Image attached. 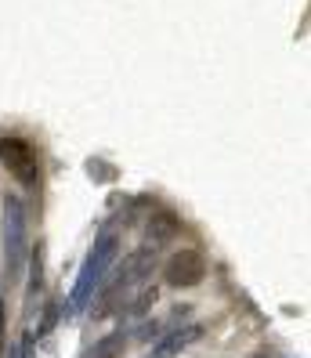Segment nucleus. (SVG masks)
<instances>
[{
	"mask_svg": "<svg viewBox=\"0 0 311 358\" xmlns=\"http://www.w3.org/2000/svg\"><path fill=\"white\" fill-rule=\"evenodd\" d=\"M116 254H120V236L116 231H101V236L94 239V246L87 250L84 264H80V275L73 282L69 304H66V319H76V315L94 301V293L106 286V275H109Z\"/></svg>",
	"mask_w": 311,
	"mask_h": 358,
	"instance_id": "1",
	"label": "nucleus"
},
{
	"mask_svg": "<svg viewBox=\"0 0 311 358\" xmlns=\"http://www.w3.org/2000/svg\"><path fill=\"white\" fill-rule=\"evenodd\" d=\"M29 254V217H26V203L18 196L4 199V268L8 279L22 275V264Z\"/></svg>",
	"mask_w": 311,
	"mask_h": 358,
	"instance_id": "2",
	"label": "nucleus"
},
{
	"mask_svg": "<svg viewBox=\"0 0 311 358\" xmlns=\"http://www.w3.org/2000/svg\"><path fill=\"white\" fill-rule=\"evenodd\" d=\"M152 268H156V250L152 246H141V250H134V254H127V261L113 271V282L106 286V308H101V311H109L123 289H131V286L149 279Z\"/></svg>",
	"mask_w": 311,
	"mask_h": 358,
	"instance_id": "3",
	"label": "nucleus"
},
{
	"mask_svg": "<svg viewBox=\"0 0 311 358\" xmlns=\"http://www.w3.org/2000/svg\"><path fill=\"white\" fill-rule=\"evenodd\" d=\"M0 163L11 171V178L26 188H36L40 181V163H36V149L22 138H4L0 141Z\"/></svg>",
	"mask_w": 311,
	"mask_h": 358,
	"instance_id": "4",
	"label": "nucleus"
},
{
	"mask_svg": "<svg viewBox=\"0 0 311 358\" xmlns=\"http://www.w3.org/2000/svg\"><path fill=\"white\" fill-rule=\"evenodd\" d=\"M206 275V257L199 254V250H178V254H171V261L163 264V279H167V286H199Z\"/></svg>",
	"mask_w": 311,
	"mask_h": 358,
	"instance_id": "5",
	"label": "nucleus"
},
{
	"mask_svg": "<svg viewBox=\"0 0 311 358\" xmlns=\"http://www.w3.org/2000/svg\"><path fill=\"white\" fill-rule=\"evenodd\" d=\"M199 333H203V326L199 322H192V326H178V329H171V333H163L159 341L149 348V355L145 358H174V355H181L189 344H196L199 341Z\"/></svg>",
	"mask_w": 311,
	"mask_h": 358,
	"instance_id": "6",
	"label": "nucleus"
},
{
	"mask_svg": "<svg viewBox=\"0 0 311 358\" xmlns=\"http://www.w3.org/2000/svg\"><path fill=\"white\" fill-rule=\"evenodd\" d=\"M178 231V221L171 217V214H156L152 221H149V243H152V250L163 243V239H171Z\"/></svg>",
	"mask_w": 311,
	"mask_h": 358,
	"instance_id": "7",
	"label": "nucleus"
},
{
	"mask_svg": "<svg viewBox=\"0 0 311 358\" xmlns=\"http://www.w3.org/2000/svg\"><path fill=\"white\" fill-rule=\"evenodd\" d=\"M120 351H123V333H109V336H101L84 358H120Z\"/></svg>",
	"mask_w": 311,
	"mask_h": 358,
	"instance_id": "8",
	"label": "nucleus"
},
{
	"mask_svg": "<svg viewBox=\"0 0 311 358\" xmlns=\"http://www.w3.org/2000/svg\"><path fill=\"white\" fill-rule=\"evenodd\" d=\"M29 268H33V279H29V297H36V289H40V275H44V246L36 243V250L29 254Z\"/></svg>",
	"mask_w": 311,
	"mask_h": 358,
	"instance_id": "9",
	"label": "nucleus"
},
{
	"mask_svg": "<svg viewBox=\"0 0 311 358\" xmlns=\"http://www.w3.org/2000/svg\"><path fill=\"white\" fill-rule=\"evenodd\" d=\"M55 322H58V304H48V308H44V319H40V326H36L33 336H48V333L55 329Z\"/></svg>",
	"mask_w": 311,
	"mask_h": 358,
	"instance_id": "10",
	"label": "nucleus"
},
{
	"mask_svg": "<svg viewBox=\"0 0 311 358\" xmlns=\"http://www.w3.org/2000/svg\"><path fill=\"white\" fill-rule=\"evenodd\" d=\"M8 358H33V336H22V341L15 344V351Z\"/></svg>",
	"mask_w": 311,
	"mask_h": 358,
	"instance_id": "11",
	"label": "nucleus"
},
{
	"mask_svg": "<svg viewBox=\"0 0 311 358\" xmlns=\"http://www.w3.org/2000/svg\"><path fill=\"white\" fill-rule=\"evenodd\" d=\"M0 355H4V301H0Z\"/></svg>",
	"mask_w": 311,
	"mask_h": 358,
	"instance_id": "12",
	"label": "nucleus"
},
{
	"mask_svg": "<svg viewBox=\"0 0 311 358\" xmlns=\"http://www.w3.org/2000/svg\"><path fill=\"white\" fill-rule=\"evenodd\" d=\"M250 358H272V355H268V351H257V355H250Z\"/></svg>",
	"mask_w": 311,
	"mask_h": 358,
	"instance_id": "13",
	"label": "nucleus"
}]
</instances>
